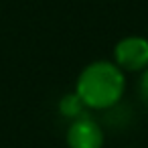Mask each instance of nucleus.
<instances>
[{
  "label": "nucleus",
  "mask_w": 148,
  "mask_h": 148,
  "mask_svg": "<svg viewBox=\"0 0 148 148\" xmlns=\"http://www.w3.org/2000/svg\"><path fill=\"white\" fill-rule=\"evenodd\" d=\"M126 91V73L114 61H93L81 69L75 81V93L87 110L108 112L122 103Z\"/></svg>",
  "instance_id": "nucleus-1"
},
{
  "label": "nucleus",
  "mask_w": 148,
  "mask_h": 148,
  "mask_svg": "<svg viewBox=\"0 0 148 148\" xmlns=\"http://www.w3.org/2000/svg\"><path fill=\"white\" fill-rule=\"evenodd\" d=\"M114 63L124 73H142L148 69V39L130 35L116 43Z\"/></svg>",
  "instance_id": "nucleus-2"
},
{
  "label": "nucleus",
  "mask_w": 148,
  "mask_h": 148,
  "mask_svg": "<svg viewBox=\"0 0 148 148\" xmlns=\"http://www.w3.org/2000/svg\"><path fill=\"white\" fill-rule=\"evenodd\" d=\"M103 142H106L103 126L91 114L85 112L69 122L65 132L67 148H103Z\"/></svg>",
  "instance_id": "nucleus-3"
},
{
  "label": "nucleus",
  "mask_w": 148,
  "mask_h": 148,
  "mask_svg": "<svg viewBox=\"0 0 148 148\" xmlns=\"http://www.w3.org/2000/svg\"><path fill=\"white\" fill-rule=\"evenodd\" d=\"M87 112V108L83 106V101L79 99V95L73 91V93H65L61 99H59V114L63 116V118H67L69 122L71 120H75V118H79L81 114H85Z\"/></svg>",
  "instance_id": "nucleus-4"
},
{
  "label": "nucleus",
  "mask_w": 148,
  "mask_h": 148,
  "mask_svg": "<svg viewBox=\"0 0 148 148\" xmlns=\"http://www.w3.org/2000/svg\"><path fill=\"white\" fill-rule=\"evenodd\" d=\"M138 97H140L142 106L148 108V69H144L140 73V79H138Z\"/></svg>",
  "instance_id": "nucleus-5"
}]
</instances>
